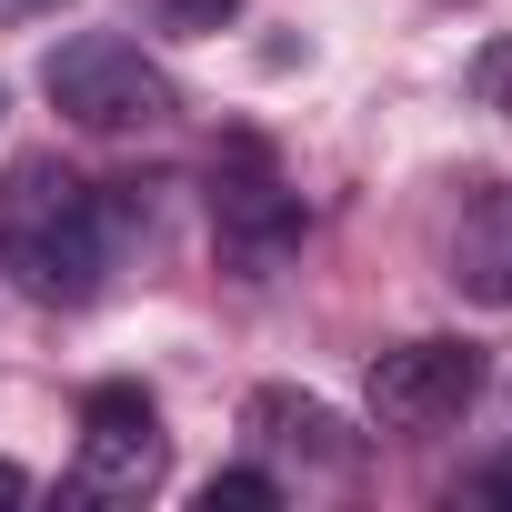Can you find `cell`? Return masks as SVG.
Segmentation results:
<instances>
[{"label":"cell","mask_w":512,"mask_h":512,"mask_svg":"<svg viewBox=\"0 0 512 512\" xmlns=\"http://www.w3.org/2000/svg\"><path fill=\"white\" fill-rule=\"evenodd\" d=\"M111 262H121V201L61 161H21L0 191V272L51 312H81L101 302Z\"/></svg>","instance_id":"6da1fadb"},{"label":"cell","mask_w":512,"mask_h":512,"mask_svg":"<svg viewBox=\"0 0 512 512\" xmlns=\"http://www.w3.org/2000/svg\"><path fill=\"white\" fill-rule=\"evenodd\" d=\"M41 91H51V111H61L71 131H101V141H131V131L181 121V81H171L141 41H121V31H71V41L41 61Z\"/></svg>","instance_id":"7a4b0ae2"},{"label":"cell","mask_w":512,"mask_h":512,"mask_svg":"<svg viewBox=\"0 0 512 512\" xmlns=\"http://www.w3.org/2000/svg\"><path fill=\"white\" fill-rule=\"evenodd\" d=\"M211 241H221V262H231L241 282H272L292 251H302V191L282 181L272 141L231 131V141L211 151Z\"/></svg>","instance_id":"3957f363"},{"label":"cell","mask_w":512,"mask_h":512,"mask_svg":"<svg viewBox=\"0 0 512 512\" xmlns=\"http://www.w3.org/2000/svg\"><path fill=\"white\" fill-rule=\"evenodd\" d=\"M171 472V432H161V412H151V392L141 382H101L91 402H81V452H71V502H141L151 482Z\"/></svg>","instance_id":"277c9868"},{"label":"cell","mask_w":512,"mask_h":512,"mask_svg":"<svg viewBox=\"0 0 512 512\" xmlns=\"http://www.w3.org/2000/svg\"><path fill=\"white\" fill-rule=\"evenodd\" d=\"M482 382H492V362H482L472 342L432 332V342H392V352L372 362L362 402H372L382 432H452V422L482 402Z\"/></svg>","instance_id":"5b68a950"},{"label":"cell","mask_w":512,"mask_h":512,"mask_svg":"<svg viewBox=\"0 0 512 512\" xmlns=\"http://www.w3.org/2000/svg\"><path fill=\"white\" fill-rule=\"evenodd\" d=\"M241 432L262 442V452L312 462V472H362V432H352L332 402L292 392V382H262V392H251V402H241Z\"/></svg>","instance_id":"8992f818"},{"label":"cell","mask_w":512,"mask_h":512,"mask_svg":"<svg viewBox=\"0 0 512 512\" xmlns=\"http://www.w3.org/2000/svg\"><path fill=\"white\" fill-rule=\"evenodd\" d=\"M452 282L492 312H512V181L472 191L462 221H452Z\"/></svg>","instance_id":"52a82bcc"},{"label":"cell","mask_w":512,"mask_h":512,"mask_svg":"<svg viewBox=\"0 0 512 512\" xmlns=\"http://www.w3.org/2000/svg\"><path fill=\"white\" fill-rule=\"evenodd\" d=\"M272 502H282V472H251V462L201 482V512H272Z\"/></svg>","instance_id":"ba28073f"},{"label":"cell","mask_w":512,"mask_h":512,"mask_svg":"<svg viewBox=\"0 0 512 512\" xmlns=\"http://www.w3.org/2000/svg\"><path fill=\"white\" fill-rule=\"evenodd\" d=\"M462 81H472V101H482V111H502V121H512V41H482Z\"/></svg>","instance_id":"9c48e42d"},{"label":"cell","mask_w":512,"mask_h":512,"mask_svg":"<svg viewBox=\"0 0 512 512\" xmlns=\"http://www.w3.org/2000/svg\"><path fill=\"white\" fill-rule=\"evenodd\" d=\"M241 11V0H161V31H181V41H201V31H221Z\"/></svg>","instance_id":"30bf717a"},{"label":"cell","mask_w":512,"mask_h":512,"mask_svg":"<svg viewBox=\"0 0 512 512\" xmlns=\"http://www.w3.org/2000/svg\"><path fill=\"white\" fill-rule=\"evenodd\" d=\"M452 502H512V452H492L482 472H462V492Z\"/></svg>","instance_id":"8fae6325"},{"label":"cell","mask_w":512,"mask_h":512,"mask_svg":"<svg viewBox=\"0 0 512 512\" xmlns=\"http://www.w3.org/2000/svg\"><path fill=\"white\" fill-rule=\"evenodd\" d=\"M51 11H71V0H0V31H21V21H51Z\"/></svg>","instance_id":"7c38bea8"},{"label":"cell","mask_w":512,"mask_h":512,"mask_svg":"<svg viewBox=\"0 0 512 512\" xmlns=\"http://www.w3.org/2000/svg\"><path fill=\"white\" fill-rule=\"evenodd\" d=\"M0 502H31V472L21 462H0Z\"/></svg>","instance_id":"4fadbf2b"}]
</instances>
